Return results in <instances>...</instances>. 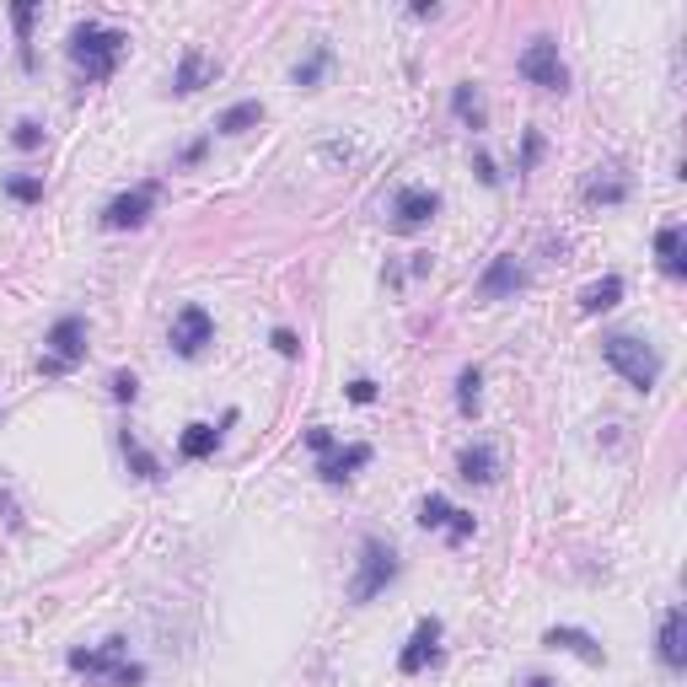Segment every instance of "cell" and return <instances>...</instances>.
I'll list each match as a JSON object with an SVG mask.
<instances>
[{"label":"cell","mask_w":687,"mask_h":687,"mask_svg":"<svg viewBox=\"0 0 687 687\" xmlns=\"http://www.w3.org/2000/svg\"><path fill=\"white\" fill-rule=\"evenodd\" d=\"M0 193H5V199H16V204H38V199H44V178L11 173V178H0Z\"/></svg>","instance_id":"obj_25"},{"label":"cell","mask_w":687,"mask_h":687,"mask_svg":"<svg viewBox=\"0 0 687 687\" xmlns=\"http://www.w3.org/2000/svg\"><path fill=\"white\" fill-rule=\"evenodd\" d=\"M602 360L624 376L633 392H650V387L661 381V355H655L644 339H633V333H607V339H602Z\"/></svg>","instance_id":"obj_3"},{"label":"cell","mask_w":687,"mask_h":687,"mask_svg":"<svg viewBox=\"0 0 687 687\" xmlns=\"http://www.w3.org/2000/svg\"><path fill=\"white\" fill-rule=\"evenodd\" d=\"M628 199V178H591L585 183V204H624Z\"/></svg>","instance_id":"obj_27"},{"label":"cell","mask_w":687,"mask_h":687,"mask_svg":"<svg viewBox=\"0 0 687 687\" xmlns=\"http://www.w3.org/2000/svg\"><path fill=\"white\" fill-rule=\"evenodd\" d=\"M655 258H661V269H666L672 280H683L687 274V232L683 226H661V232H655Z\"/></svg>","instance_id":"obj_18"},{"label":"cell","mask_w":687,"mask_h":687,"mask_svg":"<svg viewBox=\"0 0 687 687\" xmlns=\"http://www.w3.org/2000/svg\"><path fill=\"white\" fill-rule=\"evenodd\" d=\"M516 291H526V269H521L516 252H500V258L484 269V280H478V301H505V296H516Z\"/></svg>","instance_id":"obj_11"},{"label":"cell","mask_w":687,"mask_h":687,"mask_svg":"<svg viewBox=\"0 0 687 687\" xmlns=\"http://www.w3.org/2000/svg\"><path fill=\"white\" fill-rule=\"evenodd\" d=\"M440 210V193L430 188H398V199H392V226L398 232H419L425 221H436Z\"/></svg>","instance_id":"obj_12"},{"label":"cell","mask_w":687,"mask_h":687,"mask_svg":"<svg viewBox=\"0 0 687 687\" xmlns=\"http://www.w3.org/2000/svg\"><path fill=\"white\" fill-rule=\"evenodd\" d=\"M263 125V103L248 97V103H232L221 119H215V134H242V129H258Z\"/></svg>","instance_id":"obj_23"},{"label":"cell","mask_w":687,"mask_h":687,"mask_svg":"<svg viewBox=\"0 0 687 687\" xmlns=\"http://www.w3.org/2000/svg\"><path fill=\"white\" fill-rule=\"evenodd\" d=\"M125 49H129V33L103 27V22H75L70 38H64V55L75 60V70L86 81H108L119 70V60H125Z\"/></svg>","instance_id":"obj_1"},{"label":"cell","mask_w":687,"mask_h":687,"mask_svg":"<svg viewBox=\"0 0 687 687\" xmlns=\"http://www.w3.org/2000/svg\"><path fill=\"white\" fill-rule=\"evenodd\" d=\"M307 446H312L317 457H328V451H333L339 440H333V430H322V425H317V430H307Z\"/></svg>","instance_id":"obj_34"},{"label":"cell","mask_w":687,"mask_h":687,"mask_svg":"<svg viewBox=\"0 0 687 687\" xmlns=\"http://www.w3.org/2000/svg\"><path fill=\"white\" fill-rule=\"evenodd\" d=\"M537 156H543V134H537V129H526V145H521V173H532V167H537Z\"/></svg>","instance_id":"obj_30"},{"label":"cell","mask_w":687,"mask_h":687,"mask_svg":"<svg viewBox=\"0 0 687 687\" xmlns=\"http://www.w3.org/2000/svg\"><path fill=\"white\" fill-rule=\"evenodd\" d=\"M440 661V618H419L414 624V639L403 644V655H398V672L403 677H419L425 666H436Z\"/></svg>","instance_id":"obj_10"},{"label":"cell","mask_w":687,"mask_h":687,"mask_svg":"<svg viewBox=\"0 0 687 687\" xmlns=\"http://www.w3.org/2000/svg\"><path fill=\"white\" fill-rule=\"evenodd\" d=\"M478 387H484V371L478 366H462V376H457V408L473 419L478 414Z\"/></svg>","instance_id":"obj_26"},{"label":"cell","mask_w":687,"mask_h":687,"mask_svg":"<svg viewBox=\"0 0 687 687\" xmlns=\"http://www.w3.org/2000/svg\"><path fill=\"white\" fill-rule=\"evenodd\" d=\"M403 575V564H398V548L392 543H381V537H366L360 543V569H355V580H350V602H376L392 580Z\"/></svg>","instance_id":"obj_4"},{"label":"cell","mask_w":687,"mask_h":687,"mask_svg":"<svg viewBox=\"0 0 687 687\" xmlns=\"http://www.w3.org/2000/svg\"><path fill=\"white\" fill-rule=\"evenodd\" d=\"M215 446H221L215 425H188L183 436H178V457L183 462H204V457H215Z\"/></svg>","instance_id":"obj_22"},{"label":"cell","mask_w":687,"mask_h":687,"mask_svg":"<svg viewBox=\"0 0 687 687\" xmlns=\"http://www.w3.org/2000/svg\"><path fill=\"white\" fill-rule=\"evenodd\" d=\"M419 526H425V532H446L451 543H467V537H473V510H457V505L440 500V495H425Z\"/></svg>","instance_id":"obj_9"},{"label":"cell","mask_w":687,"mask_h":687,"mask_svg":"<svg viewBox=\"0 0 687 687\" xmlns=\"http://www.w3.org/2000/svg\"><path fill=\"white\" fill-rule=\"evenodd\" d=\"M167 344H173V355H178V360H199V355L215 344V317L204 312V307H183V312L173 317Z\"/></svg>","instance_id":"obj_8"},{"label":"cell","mask_w":687,"mask_h":687,"mask_svg":"<svg viewBox=\"0 0 687 687\" xmlns=\"http://www.w3.org/2000/svg\"><path fill=\"white\" fill-rule=\"evenodd\" d=\"M328 64H333V49H328V44H317L312 55H307V60L296 64V86H307V92H312L317 81L328 75Z\"/></svg>","instance_id":"obj_24"},{"label":"cell","mask_w":687,"mask_h":687,"mask_svg":"<svg viewBox=\"0 0 687 687\" xmlns=\"http://www.w3.org/2000/svg\"><path fill=\"white\" fill-rule=\"evenodd\" d=\"M350 398H355V403H376V381L371 376H355V381H350Z\"/></svg>","instance_id":"obj_35"},{"label":"cell","mask_w":687,"mask_h":687,"mask_svg":"<svg viewBox=\"0 0 687 687\" xmlns=\"http://www.w3.org/2000/svg\"><path fill=\"white\" fill-rule=\"evenodd\" d=\"M521 687H559V683H554V677H526Z\"/></svg>","instance_id":"obj_36"},{"label":"cell","mask_w":687,"mask_h":687,"mask_svg":"<svg viewBox=\"0 0 687 687\" xmlns=\"http://www.w3.org/2000/svg\"><path fill=\"white\" fill-rule=\"evenodd\" d=\"M156 199H162V183H156V178H151V183H134L129 193L108 199L103 226H108V232H134V226H145V221H151V210H156Z\"/></svg>","instance_id":"obj_7"},{"label":"cell","mask_w":687,"mask_h":687,"mask_svg":"<svg viewBox=\"0 0 687 687\" xmlns=\"http://www.w3.org/2000/svg\"><path fill=\"white\" fill-rule=\"evenodd\" d=\"M11 145H16V151H38V145H44V125H38V119H22V125L11 129Z\"/></svg>","instance_id":"obj_29"},{"label":"cell","mask_w":687,"mask_h":687,"mask_svg":"<svg viewBox=\"0 0 687 687\" xmlns=\"http://www.w3.org/2000/svg\"><path fill=\"white\" fill-rule=\"evenodd\" d=\"M366 462H371V446H366V440H355V446H333L328 457H317V478H322V484H350Z\"/></svg>","instance_id":"obj_13"},{"label":"cell","mask_w":687,"mask_h":687,"mask_svg":"<svg viewBox=\"0 0 687 687\" xmlns=\"http://www.w3.org/2000/svg\"><path fill=\"white\" fill-rule=\"evenodd\" d=\"M114 398H119V403H134V398H140V381H134V371L114 376Z\"/></svg>","instance_id":"obj_31"},{"label":"cell","mask_w":687,"mask_h":687,"mask_svg":"<svg viewBox=\"0 0 687 687\" xmlns=\"http://www.w3.org/2000/svg\"><path fill=\"white\" fill-rule=\"evenodd\" d=\"M451 114H457L467 129H489V108H484L478 81H457V86H451Z\"/></svg>","instance_id":"obj_17"},{"label":"cell","mask_w":687,"mask_h":687,"mask_svg":"<svg viewBox=\"0 0 687 687\" xmlns=\"http://www.w3.org/2000/svg\"><path fill=\"white\" fill-rule=\"evenodd\" d=\"M64 666L75 672V677H86V683H103V687H140L145 683V666L140 661H129V644L114 633V639H103L97 650H70L64 655Z\"/></svg>","instance_id":"obj_2"},{"label":"cell","mask_w":687,"mask_h":687,"mask_svg":"<svg viewBox=\"0 0 687 687\" xmlns=\"http://www.w3.org/2000/svg\"><path fill=\"white\" fill-rule=\"evenodd\" d=\"M618 301H624V280H618V274H607V280H596V285L580 291V312H591V317L613 312Z\"/></svg>","instance_id":"obj_20"},{"label":"cell","mask_w":687,"mask_h":687,"mask_svg":"<svg viewBox=\"0 0 687 687\" xmlns=\"http://www.w3.org/2000/svg\"><path fill=\"white\" fill-rule=\"evenodd\" d=\"M119 451H125V462H129V473L134 478H145V484H162V462L140 446V436L134 430H119Z\"/></svg>","instance_id":"obj_19"},{"label":"cell","mask_w":687,"mask_h":687,"mask_svg":"<svg viewBox=\"0 0 687 687\" xmlns=\"http://www.w3.org/2000/svg\"><path fill=\"white\" fill-rule=\"evenodd\" d=\"M210 75H215V64L204 60L199 49H188L183 60H178V75H173V92H178V97H188V92H199V86H204Z\"/></svg>","instance_id":"obj_21"},{"label":"cell","mask_w":687,"mask_h":687,"mask_svg":"<svg viewBox=\"0 0 687 687\" xmlns=\"http://www.w3.org/2000/svg\"><path fill=\"white\" fill-rule=\"evenodd\" d=\"M269 344H274L285 360H296V355H301V344H296V333H291V328H274V339H269Z\"/></svg>","instance_id":"obj_32"},{"label":"cell","mask_w":687,"mask_h":687,"mask_svg":"<svg viewBox=\"0 0 687 687\" xmlns=\"http://www.w3.org/2000/svg\"><path fill=\"white\" fill-rule=\"evenodd\" d=\"M543 644H548V650H569V655H580L585 666H607V650H602L596 633H585V628H548Z\"/></svg>","instance_id":"obj_15"},{"label":"cell","mask_w":687,"mask_h":687,"mask_svg":"<svg viewBox=\"0 0 687 687\" xmlns=\"http://www.w3.org/2000/svg\"><path fill=\"white\" fill-rule=\"evenodd\" d=\"M516 70H521V81H532V86H543V92H564V86H569V64L559 60V44H554V38H532V44L516 55Z\"/></svg>","instance_id":"obj_5"},{"label":"cell","mask_w":687,"mask_h":687,"mask_svg":"<svg viewBox=\"0 0 687 687\" xmlns=\"http://www.w3.org/2000/svg\"><path fill=\"white\" fill-rule=\"evenodd\" d=\"M473 173H478V183H484V188H495V183H500V173H495V162H489L484 151L473 156Z\"/></svg>","instance_id":"obj_33"},{"label":"cell","mask_w":687,"mask_h":687,"mask_svg":"<svg viewBox=\"0 0 687 687\" xmlns=\"http://www.w3.org/2000/svg\"><path fill=\"white\" fill-rule=\"evenodd\" d=\"M457 478H467V484H495V478H500V457H495V446H489V440L462 446V457H457Z\"/></svg>","instance_id":"obj_16"},{"label":"cell","mask_w":687,"mask_h":687,"mask_svg":"<svg viewBox=\"0 0 687 687\" xmlns=\"http://www.w3.org/2000/svg\"><path fill=\"white\" fill-rule=\"evenodd\" d=\"M661 666L666 672H683L687 666V613L683 607H666V618H661Z\"/></svg>","instance_id":"obj_14"},{"label":"cell","mask_w":687,"mask_h":687,"mask_svg":"<svg viewBox=\"0 0 687 687\" xmlns=\"http://www.w3.org/2000/svg\"><path fill=\"white\" fill-rule=\"evenodd\" d=\"M81 355H86V317H60L49 328V339H44V360L38 366L49 376H64Z\"/></svg>","instance_id":"obj_6"},{"label":"cell","mask_w":687,"mask_h":687,"mask_svg":"<svg viewBox=\"0 0 687 687\" xmlns=\"http://www.w3.org/2000/svg\"><path fill=\"white\" fill-rule=\"evenodd\" d=\"M33 16H38V5H11V22H16V38H22V64H33V49H27Z\"/></svg>","instance_id":"obj_28"}]
</instances>
